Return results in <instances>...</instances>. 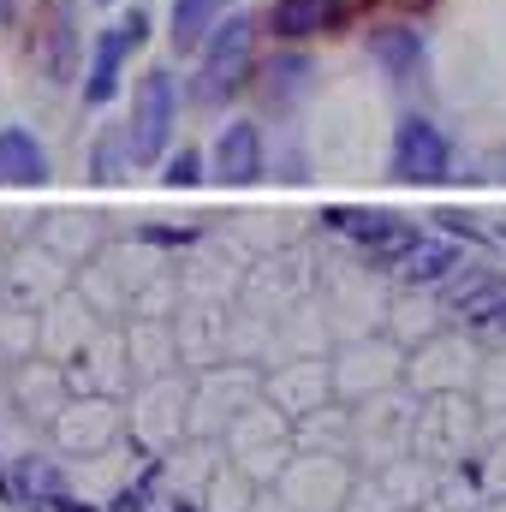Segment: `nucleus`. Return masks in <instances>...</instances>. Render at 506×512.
Wrapping results in <instances>:
<instances>
[{"instance_id":"nucleus-10","label":"nucleus","mask_w":506,"mask_h":512,"mask_svg":"<svg viewBox=\"0 0 506 512\" xmlns=\"http://www.w3.org/2000/svg\"><path fill=\"white\" fill-rule=\"evenodd\" d=\"M203 179V161L191 155V149H179L173 161H167V185H197Z\"/></svg>"},{"instance_id":"nucleus-3","label":"nucleus","mask_w":506,"mask_h":512,"mask_svg":"<svg viewBox=\"0 0 506 512\" xmlns=\"http://www.w3.org/2000/svg\"><path fill=\"white\" fill-rule=\"evenodd\" d=\"M173 120H179V84H173V72L167 66H149L143 72V84H137V96H131V161L137 167H149V161H161L167 155V137H173Z\"/></svg>"},{"instance_id":"nucleus-11","label":"nucleus","mask_w":506,"mask_h":512,"mask_svg":"<svg viewBox=\"0 0 506 512\" xmlns=\"http://www.w3.org/2000/svg\"><path fill=\"white\" fill-rule=\"evenodd\" d=\"M48 512H108V507H90V501H78V495L66 489V495H54V501H48Z\"/></svg>"},{"instance_id":"nucleus-7","label":"nucleus","mask_w":506,"mask_h":512,"mask_svg":"<svg viewBox=\"0 0 506 512\" xmlns=\"http://www.w3.org/2000/svg\"><path fill=\"white\" fill-rule=\"evenodd\" d=\"M42 179H48V149L36 143V131L6 126L0 131V185L30 191V185H42Z\"/></svg>"},{"instance_id":"nucleus-5","label":"nucleus","mask_w":506,"mask_h":512,"mask_svg":"<svg viewBox=\"0 0 506 512\" xmlns=\"http://www.w3.org/2000/svg\"><path fill=\"white\" fill-rule=\"evenodd\" d=\"M352 18V0H274L268 6V30L280 42H310V36H328Z\"/></svg>"},{"instance_id":"nucleus-1","label":"nucleus","mask_w":506,"mask_h":512,"mask_svg":"<svg viewBox=\"0 0 506 512\" xmlns=\"http://www.w3.org/2000/svg\"><path fill=\"white\" fill-rule=\"evenodd\" d=\"M251 42H256L251 18H239V12H233V18H221V24L203 36L191 96H197V102H227V96L245 84V72H251Z\"/></svg>"},{"instance_id":"nucleus-2","label":"nucleus","mask_w":506,"mask_h":512,"mask_svg":"<svg viewBox=\"0 0 506 512\" xmlns=\"http://www.w3.org/2000/svg\"><path fill=\"white\" fill-rule=\"evenodd\" d=\"M143 36H149V12H120L108 30H96V48H90V66H84V108H102V102H114L120 96V84H126V66L131 54L143 48Z\"/></svg>"},{"instance_id":"nucleus-13","label":"nucleus","mask_w":506,"mask_h":512,"mask_svg":"<svg viewBox=\"0 0 506 512\" xmlns=\"http://www.w3.org/2000/svg\"><path fill=\"white\" fill-rule=\"evenodd\" d=\"M96 6H114V0H96Z\"/></svg>"},{"instance_id":"nucleus-4","label":"nucleus","mask_w":506,"mask_h":512,"mask_svg":"<svg viewBox=\"0 0 506 512\" xmlns=\"http://www.w3.org/2000/svg\"><path fill=\"white\" fill-rule=\"evenodd\" d=\"M447 167H453V149H447V137H441L435 120H423V114L399 120L393 155H387V173L393 179H405V185H441Z\"/></svg>"},{"instance_id":"nucleus-6","label":"nucleus","mask_w":506,"mask_h":512,"mask_svg":"<svg viewBox=\"0 0 506 512\" xmlns=\"http://www.w3.org/2000/svg\"><path fill=\"white\" fill-rule=\"evenodd\" d=\"M215 179L221 185H256L262 179V131L251 120H233L215 137Z\"/></svg>"},{"instance_id":"nucleus-8","label":"nucleus","mask_w":506,"mask_h":512,"mask_svg":"<svg viewBox=\"0 0 506 512\" xmlns=\"http://www.w3.org/2000/svg\"><path fill=\"white\" fill-rule=\"evenodd\" d=\"M221 18H233V0H173V48L185 54V48H203V36L221 24Z\"/></svg>"},{"instance_id":"nucleus-9","label":"nucleus","mask_w":506,"mask_h":512,"mask_svg":"<svg viewBox=\"0 0 506 512\" xmlns=\"http://www.w3.org/2000/svg\"><path fill=\"white\" fill-rule=\"evenodd\" d=\"M370 48H376V60L399 78V84L417 78V66H423V42H417V30H381Z\"/></svg>"},{"instance_id":"nucleus-12","label":"nucleus","mask_w":506,"mask_h":512,"mask_svg":"<svg viewBox=\"0 0 506 512\" xmlns=\"http://www.w3.org/2000/svg\"><path fill=\"white\" fill-rule=\"evenodd\" d=\"M0 18H12V0H0Z\"/></svg>"}]
</instances>
